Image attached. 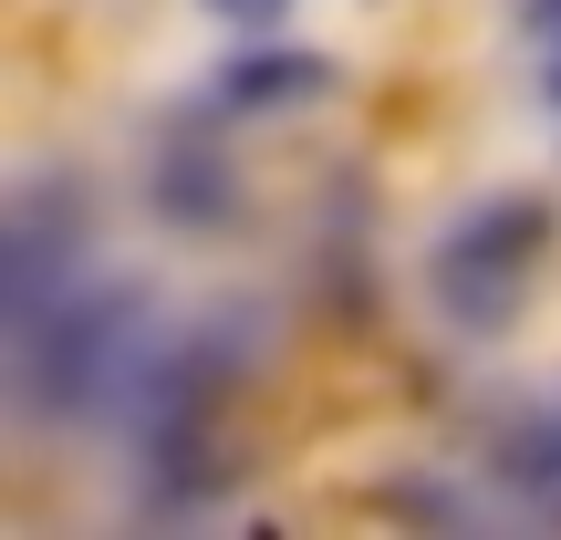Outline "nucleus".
I'll return each instance as SVG.
<instances>
[{"mask_svg":"<svg viewBox=\"0 0 561 540\" xmlns=\"http://www.w3.org/2000/svg\"><path fill=\"white\" fill-rule=\"evenodd\" d=\"M157 354V312L136 280H73L53 312L11 322V405L32 426L125 416V384Z\"/></svg>","mask_w":561,"mask_h":540,"instance_id":"f257e3e1","label":"nucleus"},{"mask_svg":"<svg viewBox=\"0 0 561 540\" xmlns=\"http://www.w3.org/2000/svg\"><path fill=\"white\" fill-rule=\"evenodd\" d=\"M541 250H551V208L530 198V187L468 198L458 219L437 229V250H426V312H437L447 333H500V322L530 301Z\"/></svg>","mask_w":561,"mask_h":540,"instance_id":"f03ea898","label":"nucleus"},{"mask_svg":"<svg viewBox=\"0 0 561 540\" xmlns=\"http://www.w3.org/2000/svg\"><path fill=\"white\" fill-rule=\"evenodd\" d=\"M83 240H94V187L83 177H21L11 208H0V322L53 312L83 280Z\"/></svg>","mask_w":561,"mask_h":540,"instance_id":"7ed1b4c3","label":"nucleus"},{"mask_svg":"<svg viewBox=\"0 0 561 540\" xmlns=\"http://www.w3.org/2000/svg\"><path fill=\"white\" fill-rule=\"evenodd\" d=\"M250 375V333L240 322H198V333H157V354L136 364L125 384V416L115 426H187V416H219V395Z\"/></svg>","mask_w":561,"mask_h":540,"instance_id":"20e7f679","label":"nucleus"},{"mask_svg":"<svg viewBox=\"0 0 561 540\" xmlns=\"http://www.w3.org/2000/svg\"><path fill=\"white\" fill-rule=\"evenodd\" d=\"M146 208H157V229H229V208H240V166H229V146H219L208 115H178V136L157 146V166H146Z\"/></svg>","mask_w":561,"mask_h":540,"instance_id":"39448f33","label":"nucleus"},{"mask_svg":"<svg viewBox=\"0 0 561 540\" xmlns=\"http://www.w3.org/2000/svg\"><path fill=\"white\" fill-rule=\"evenodd\" d=\"M219 489H229V447H219V426H208V416L146 426V437H136V499H146V509L187 520V509H208Z\"/></svg>","mask_w":561,"mask_h":540,"instance_id":"423d86ee","label":"nucleus"},{"mask_svg":"<svg viewBox=\"0 0 561 540\" xmlns=\"http://www.w3.org/2000/svg\"><path fill=\"white\" fill-rule=\"evenodd\" d=\"M322 94H333V62H322V53H291V42H271V32L219 73V115H250V125L291 115V104H322Z\"/></svg>","mask_w":561,"mask_h":540,"instance_id":"0eeeda50","label":"nucleus"},{"mask_svg":"<svg viewBox=\"0 0 561 540\" xmlns=\"http://www.w3.org/2000/svg\"><path fill=\"white\" fill-rule=\"evenodd\" d=\"M510 21H520V42H541V53L561 42V0H510Z\"/></svg>","mask_w":561,"mask_h":540,"instance_id":"6e6552de","label":"nucleus"},{"mask_svg":"<svg viewBox=\"0 0 561 540\" xmlns=\"http://www.w3.org/2000/svg\"><path fill=\"white\" fill-rule=\"evenodd\" d=\"M229 32H280V0H208Z\"/></svg>","mask_w":561,"mask_h":540,"instance_id":"1a4fd4ad","label":"nucleus"},{"mask_svg":"<svg viewBox=\"0 0 561 540\" xmlns=\"http://www.w3.org/2000/svg\"><path fill=\"white\" fill-rule=\"evenodd\" d=\"M541 83H551V104H561V42H551V62H541Z\"/></svg>","mask_w":561,"mask_h":540,"instance_id":"9d476101","label":"nucleus"}]
</instances>
